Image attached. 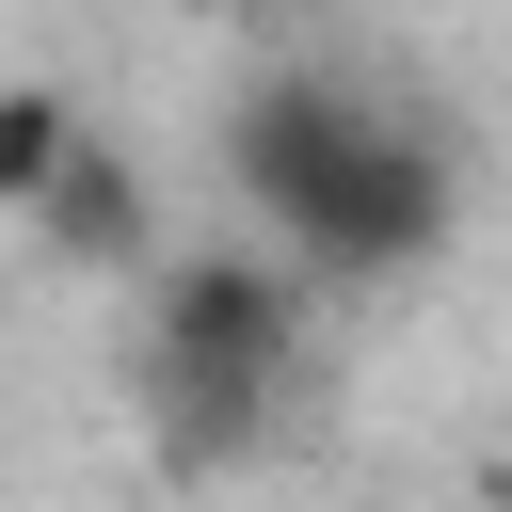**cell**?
Masks as SVG:
<instances>
[{"instance_id":"7a4b0ae2","label":"cell","mask_w":512,"mask_h":512,"mask_svg":"<svg viewBox=\"0 0 512 512\" xmlns=\"http://www.w3.org/2000/svg\"><path fill=\"white\" fill-rule=\"evenodd\" d=\"M304 336H320V288L272 256V240H160L144 272V336H128V416L176 480H224L272 448L288 384H304Z\"/></svg>"},{"instance_id":"277c9868","label":"cell","mask_w":512,"mask_h":512,"mask_svg":"<svg viewBox=\"0 0 512 512\" xmlns=\"http://www.w3.org/2000/svg\"><path fill=\"white\" fill-rule=\"evenodd\" d=\"M96 112L64 96V80H0V224H32V192L64 176V144H80Z\"/></svg>"},{"instance_id":"3957f363","label":"cell","mask_w":512,"mask_h":512,"mask_svg":"<svg viewBox=\"0 0 512 512\" xmlns=\"http://www.w3.org/2000/svg\"><path fill=\"white\" fill-rule=\"evenodd\" d=\"M48 272H80V288H144L160 272V176L112 144V128H80L64 144V176L32 192V224H16Z\"/></svg>"},{"instance_id":"6da1fadb","label":"cell","mask_w":512,"mask_h":512,"mask_svg":"<svg viewBox=\"0 0 512 512\" xmlns=\"http://www.w3.org/2000/svg\"><path fill=\"white\" fill-rule=\"evenodd\" d=\"M224 192L240 240H272L304 288H400L464 240V144L336 64H256L224 96Z\"/></svg>"}]
</instances>
